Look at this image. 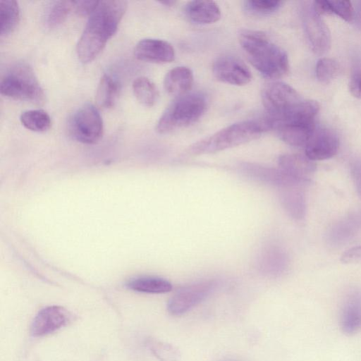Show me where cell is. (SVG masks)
Instances as JSON below:
<instances>
[{
	"label": "cell",
	"instance_id": "obj_20",
	"mask_svg": "<svg viewBox=\"0 0 361 361\" xmlns=\"http://www.w3.org/2000/svg\"><path fill=\"white\" fill-rule=\"evenodd\" d=\"M280 202L284 210L293 219H301L305 214V198L298 186L281 188Z\"/></svg>",
	"mask_w": 361,
	"mask_h": 361
},
{
	"label": "cell",
	"instance_id": "obj_34",
	"mask_svg": "<svg viewBox=\"0 0 361 361\" xmlns=\"http://www.w3.org/2000/svg\"><path fill=\"white\" fill-rule=\"evenodd\" d=\"M99 1H75L74 9L80 16H88L94 10Z\"/></svg>",
	"mask_w": 361,
	"mask_h": 361
},
{
	"label": "cell",
	"instance_id": "obj_10",
	"mask_svg": "<svg viewBox=\"0 0 361 361\" xmlns=\"http://www.w3.org/2000/svg\"><path fill=\"white\" fill-rule=\"evenodd\" d=\"M303 23L305 30L313 51L323 54L331 47V35L324 23L313 7L312 3L305 5L303 9Z\"/></svg>",
	"mask_w": 361,
	"mask_h": 361
},
{
	"label": "cell",
	"instance_id": "obj_18",
	"mask_svg": "<svg viewBox=\"0 0 361 361\" xmlns=\"http://www.w3.org/2000/svg\"><path fill=\"white\" fill-rule=\"evenodd\" d=\"M193 73L186 66H177L171 69L164 78V87L171 95L178 97L188 93L193 84Z\"/></svg>",
	"mask_w": 361,
	"mask_h": 361
},
{
	"label": "cell",
	"instance_id": "obj_5",
	"mask_svg": "<svg viewBox=\"0 0 361 361\" xmlns=\"http://www.w3.org/2000/svg\"><path fill=\"white\" fill-rule=\"evenodd\" d=\"M1 94L22 101L42 104L44 93L32 69L27 64L18 63L13 66L1 80Z\"/></svg>",
	"mask_w": 361,
	"mask_h": 361
},
{
	"label": "cell",
	"instance_id": "obj_28",
	"mask_svg": "<svg viewBox=\"0 0 361 361\" xmlns=\"http://www.w3.org/2000/svg\"><path fill=\"white\" fill-rule=\"evenodd\" d=\"M340 66L334 59L322 58L316 64V76L322 83H328L334 79L340 72Z\"/></svg>",
	"mask_w": 361,
	"mask_h": 361
},
{
	"label": "cell",
	"instance_id": "obj_17",
	"mask_svg": "<svg viewBox=\"0 0 361 361\" xmlns=\"http://www.w3.org/2000/svg\"><path fill=\"white\" fill-rule=\"evenodd\" d=\"M339 326L342 332L353 336L361 331V298L355 295L343 304L339 314Z\"/></svg>",
	"mask_w": 361,
	"mask_h": 361
},
{
	"label": "cell",
	"instance_id": "obj_23",
	"mask_svg": "<svg viewBox=\"0 0 361 361\" xmlns=\"http://www.w3.org/2000/svg\"><path fill=\"white\" fill-rule=\"evenodd\" d=\"M313 7L319 15L334 13L347 22L354 18V7L350 1L320 0L312 2Z\"/></svg>",
	"mask_w": 361,
	"mask_h": 361
},
{
	"label": "cell",
	"instance_id": "obj_12",
	"mask_svg": "<svg viewBox=\"0 0 361 361\" xmlns=\"http://www.w3.org/2000/svg\"><path fill=\"white\" fill-rule=\"evenodd\" d=\"M305 155L312 161L325 160L338 152L339 139L337 134L328 128L315 129L305 145Z\"/></svg>",
	"mask_w": 361,
	"mask_h": 361
},
{
	"label": "cell",
	"instance_id": "obj_33",
	"mask_svg": "<svg viewBox=\"0 0 361 361\" xmlns=\"http://www.w3.org/2000/svg\"><path fill=\"white\" fill-rule=\"evenodd\" d=\"M341 261L344 264H360L361 245L353 247L345 250L341 257Z\"/></svg>",
	"mask_w": 361,
	"mask_h": 361
},
{
	"label": "cell",
	"instance_id": "obj_30",
	"mask_svg": "<svg viewBox=\"0 0 361 361\" xmlns=\"http://www.w3.org/2000/svg\"><path fill=\"white\" fill-rule=\"evenodd\" d=\"M283 256L278 250L269 249L262 255L260 266L262 270L266 273L274 274L278 272L281 265ZM280 269V268H279Z\"/></svg>",
	"mask_w": 361,
	"mask_h": 361
},
{
	"label": "cell",
	"instance_id": "obj_19",
	"mask_svg": "<svg viewBox=\"0 0 361 361\" xmlns=\"http://www.w3.org/2000/svg\"><path fill=\"white\" fill-rule=\"evenodd\" d=\"M188 18L198 24H211L218 21L221 16L218 4L213 1H191L185 8Z\"/></svg>",
	"mask_w": 361,
	"mask_h": 361
},
{
	"label": "cell",
	"instance_id": "obj_2",
	"mask_svg": "<svg viewBox=\"0 0 361 361\" xmlns=\"http://www.w3.org/2000/svg\"><path fill=\"white\" fill-rule=\"evenodd\" d=\"M239 42L247 60L264 77L276 80L288 73L289 63L286 53L264 32L242 30Z\"/></svg>",
	"mask_w": 361,
	"mask_h": 361
},
{
	"label": "cell",
	"instance_id": "obj_8",
	"mask_svg": "<svg viewBox=\"0 0 361 361\" xmlns=\"http://www.w3.org/2000/svg\"><path fill=\"white\" fill-rule=\"evenodd\" d=\"M216 281L207 280L185 286L168 301L167 311L173 316H180L206 299L214 290Z\"/></svg>",
	"mask_w": 361,
	"mask_h": 361
},
{
	"label": "cell",
	"instance_id": "obj_32",
	"mask_svg": "<svg viewBox=\"0 0 361 361\" xmlns=\"http://www.w3.org/2000/svg\"><path fill=\"white\" fill-rule=\"evenodd\" d=\"M350 93L357 98H361V65L354 68L349 82Z\"/></svg>",
	"mask_w": 361,
	"mask_h": 361
},
{
	"label": "cell",
	"instance_id": "obj_15",
	"mask_svg": "<svg viewBox=\"0 0 361 361\" xmlns=\"http://www.w3.org/2000/svg\"><path fill=\"white\" fill-rule=\"evenodd\" d=\"M270 129L286 144L295 147H305L315 130V126L314 123H283L274 124Z\"/></svg>",
	"mask_w": 361,
	"mask_h": 361
},
{
	"label": "cell",
	"instance_id": "obj_22",
	"mask_svg": "<svg viewBox=\"0 0 361 361\" xmlns=\"http://www.w3.org/2000/svg\"><path fill=\"white\" fill-rule=\"evenodd\" d=\"M126 286L135 291L155 294L168 293L173 288L169 281L154 276L135 278L130 280Z\"/></svg>",
	"mask_w": 361,
	"mask_h": 361
},
{
	"label": "cell",
	"instance_id": "obj_7",
	"mask_svg": "<svg viewBox=\"0 0 361 361\" xmlns=\"http://www.w3.org/2000/svg\"><path fill=\"white\" fill-rule=\"evenodd\" d=\"M262 100L267 119L276 118L303 99L290 85L281 81L266 84L262 90Z\"/></svg>",
	"mask_w": 361,
	"mask_h": 361
},
{
	"label": "cell",
	"instance_id": "obj_35",
	"mask_svg": "<svg viewBox=\"0 0 361 361\" xmlns=\"http://www.w3.org/2000/svg\"><path fill=\"white\" fill-rule=\"evenodd\" d=\"M350 171L357 192L361 197V160H356L352 163Z\"/></svg>",
	"mask_w": 361,
	"mask_h": 361
},
{
	"label": "cell",
	"instance_id": "obj_9",
	"mask_svg": "<svg viewBox=\"0 0 361 361\" xmlns=\"http://www.w3.org/2000/svg\"><path fill=\"white\" fill-rule=\"evenodd\" d=\"M212 73L219 81L232 85L243 86L252 80L248 67L240 59L231 55L216 58L212 65Z\"/></svg>",
	"mask_w": 361,
	"mask_h": 361
},
{
	"label": "cell",
	"instance_id": "obj_29",
	"mask_svg": "<svg viewBox=\"0 0 361 361\" xmlns=\"http://www.w3.org/2000/svg\"><path fill=\"white\" fill-rule=\"evenodd\" d=\"M283 1L279 0H248L244 2L249 12L257 15H269L279 10Z\"/></svg>",
	"mask_w": 361,
	"mask_h": 361
},
{
	"label": "cell",
	"instance_id": "obj_14",
	"mask_svg": "<svg viewBox=\"0 0 361 361\" xmlns=\"http://www.w3.org/2000/svg\"><path fill=\"white\" fill-rule=\"evenodd\" d=\"M68 311L61 306L52 305L41 310L34 318L31 333L35 336H42L54 332L68 321Z\"/></svg>",
	"mask_w": 361,
	"mask_h": 361
},
{
	"label": "cell",
	"instance_id": "obj_37",
	"mask_svg": "<svg viewBox=\"0 0 361 361\" xmlns=\"http://www.w3.org/2000/svg\"><path fill=\"white\" fill-rule=\"evenodd\" d=\"M160 4H164L165 6H172L173 5L176 1H159Z\"/></svg>",
	"mask_w": 361,
	"mask_h": 361
},
{
	"label": "cell",
	"instance_id": "obj_3",
	"mask_svg": "<svg viewBox=\"0 0 361 361\" xmlns=\"http://www.w3.org/2000/svg\"><path fill=\"white\" fill-rule=\"evenodd\" d=\"M265 130V125L256 121L238 122L194 143L189 147L188 153L212 154L237 147L259 138Z\"/></svg>",
	"mask_w": 361,
	"mask_h": 361
},
{
	"label": "cell",
	"instance_id": "obj_11",
	"mask_svg": "<svg viewBox=\"0 0 361 361\" xmlns=\"http://www.w3.org/2000/svg\"><path fill=\"white\" fill-rule=\"evenodd\" d=\"M239 169L245 176L250 178L280 188L300 186L307 183L288 174L280 168L276 169L252 163H243L240 164Z\"/></svg>",
	"mask_w": 361,
	"mask_h": 361
},
{
	"label": "cell",
	"instance_id": "obj_27",
	"mask_svg": "<svg viewBox=\"0 0 361 361\" xmlns=\"http://www.w3.org/2000/svg\"><path fill=\"white\" fill-rule=\"evenodd\" d=\"M75 1H54L49 8L46 23L49 27H55L61 25L68 17L71 11L74 9Z\"/></svg>",
	"mask_w": 361,
	"mask_h": 361
},
{
	"label": "cell",
	"instance_id": "obj_24",
	"mask_svg": "<svg viewBox=\"0 0 361 361\" xmlns=\"http://www.w3.org/2000/svg\"><path fill=\"white\" fill-rule=\"evenodd\" d=\"M20 8L14 0L1 1L0 4V35L7 36L16 28L20 21Z\"/></svg>",
	"mask_w": 361,
	"mask_h": 361
},
{
	"label": "cell",
	"instance_id": "obj_4",
	"mask_svg": "<svg viewBox=\"0 0 361 361\" xmlns=\"http://www.w3.org/2000/svg\"><path fill=\"white\" fill-rule=\"evenodd\" d=\"M207 108L205 97L197 92L176 97L160 116L155 130L161 135L169 134L196 123Z\"/></svg>",
	"mask_w": 361,
	"mask_h": 361
},
{
	"label": "cell",
	"instance_id": "obj_26",
	"mask_svg": "<svg viewBox=\"0 0 361 361\" xmlns=\"http://www.w3.org/2000/svg\"><path fill=\"white\" fill-rule=\"evenodd\" d=\"M20 121L25 128L37 133L48 130L51 124L49 115L42 109L25 111L21 114Z\"/></svg>",
	"mask_w": 361,
	"mask_h": 361
},
{
	"label": "cell",
	"instance_id": "obj_31",
	"mask_svg": "<svg viewBox=\"0 0 361 361\" xmlns=\"http://www.w3.org/2000/svg\"><path fill=\"white\" fill-rule=\"evenodd\" d=\"M152 349L160 361H180V354L178 349L168 343L155 342L152 343Z\"/></svg>",
	"mask_w": 361,
	"mask_h": 361
},
{
	"label": "cell",
	"instance_id": "obj_1",
	"mask_svg": "<svg viewBox=\"0 0 361 361\" xmlns=\"http://www.w3.org/2000/svg\"><path fill=\"white\" fill-rule=\"evenodd\" d=\"M126 8V1H99L77 44L76 52L82 63L91 62L103 50L117 31Z\"/></svg>",
	"mask_w": 361,
	"mask_h": 361
},
{
	"label": "cell",
	"instance_id": "obj_25",
	"mask_svg": "<svg viewBox=\"0 0 361 361\" xmlns=\"http://www.w3.org/2000/svg\"><path fill=\"white\" fill-rule=\"evenodd\" d=\"M133 91L137 101L148 107L154 105L159 96L156 85L146 77H139L133 81Z\"/></svg>",
	"mask_w": 361,
	"mask_h": 361
},
{
	"label": "cell",
	"instance_id": "obj_36",
	"mask_svg": "<svg viewBox=\"0 0 361 361\" xmlns=\"http://www.w3.org/2000/svg\"><path fill=\"white\" fill-rule=\"evenodd\" d=\"M355 10L354 9V18L355 25L357 27L361 28V1H357Z\"/></svg>",
	"mask_w": 361,
	"mask_h": 361
},
{
	"label": "cell",
	"instance_id": "obj_13",
	"mask_svg": "<svg viewBox=\"0 0 361 361\" xmlns=\"http://www.w3.org/2000/svg\"><path fill=\"white\" fill-rule=\"evenodd\" d=\"M136 59L151 63H170L175 59L173 47L159 39L145 38L139 41L134 49Z\"/></svg>",
	"mask_w": 361,
	"mask_h": 361
},
{
	"label": "cell",
	"instance_id": "obj_16",
	"mask_svg": "<svg viewBox=\"0 0 361 361\" xmlns=\"http://www.w3.org/2000/svg\"><path fill=\"white\" fill-rule=\"evenodd\" d=\"M279 168L288 174L309 182V178L316 171V164L306 155L285 154L278 159Z\"/></svg>",
	"mask_w": 361,
	"mask_h": 361
},
{
	"label": "cell",
	"instance_id": "obj_21",
	"mask_svg": "<svg viewBox=\"0 0 361 361\" xmlns=\"http://www.w3.org/2000/svg\"><path fill=\"white\" fill-rule=\"evenodd\" d=\"M120 90L118 81L109 74H104L98 84L95 100L99 107L108 109L116 102Z\"/></svg>",
	"mask_w": 361,
	"mask_h": 361
},
{
	"label": "cell",
	"instance_id": "obj_6",
	"mask_svg": "<svg viewBox=\"0 0 361 361\" xmlns=\"http://www.w3.org/2000/svg\"><path fill=\"white\" fill-rule=\"evenodd\" d=\"M68 132L75 140L83 144H94L103 135V121L97 109L87 103L71 116L68 124Z\"/></svg>",
	"mask_w": 361,
	"mask_h": 361
},
{
	"label": "cell",
	"instance_id": "obj_38",
	"mask_svg": "<svg viewBox=\"0 0 361 361\" xmlns=\"http://www.w3.org/2000/svg\"><path fill=\"white\" fill-rule=\"evenodd\" d=\"M221 361H240V360H234V359H225Z\"/></svg>",
	"mask_w": 361,
	"mask_h": 361
}]
</instances>
